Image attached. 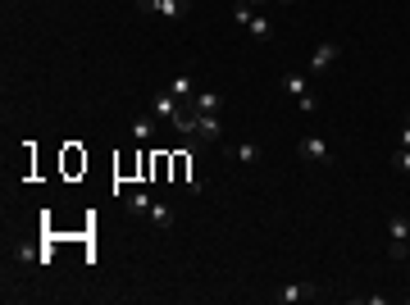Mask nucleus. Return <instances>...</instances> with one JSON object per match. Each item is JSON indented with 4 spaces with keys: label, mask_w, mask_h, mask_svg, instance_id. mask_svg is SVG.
<instances>
[{
    "label": "nucleus",
    "mask_w": 410,
    "mask_h": 305,
    "mask_svg": "<svg viewBox=\"0 0 410 305\" xmlns=\"http://www.w3.org/2000/svg\"><path fill=\"white\" fill-rule=\"evenodd\" d=\"M151 137H155V114H146V119H132V142L146 146Z\"/></svg>",
    "instance_id": "nucleus-11"
},
{
    "label": "nucleus",
    "mask_w": 410,
    "mask_h": 305,
    "mask_svg": "<svg viewBox=\"0 0 410 305\" xmlns=\"http://www.w3.org/2000/svg\"><path fill=\"white\" fill-rule=\"evenodd\" d=\"M247 28H251V37H256V41H274V23L265 19V14H251Z\"/></svg>",
    "instance_id": "nucleus-10"
},
{
    "label": "nucleus",
    "mask_w": 410,
    "mask_h": 305,
    "mask_svg": "<svg viewBox=\"0 0 410 305\" xmlns=\"http://www.w3.org/2000/svg\"><path fill=\"white\" fill-rule=\"evenodd\" d=\"M192 109H201V114H219V109H224V96H219V91H196Z\"/></svg>",
    "instance_id": "nucleus-7"
},
{
    "label": "nucleus",
    "mask_w": 410,
    "mask_h": 305,
    "mask_svg": "<svg viewBox=\"0 0 410 305\" xmlns=\"http://www.w3.org/2000/svg\"><path fill=\"white\" fill-rule=\"evenodd\" d=\"M296 155H301L305 164H333V151H328L324 137H301V142H296Z\"/></svg>",
    "instance_id": "nucleus-3"
},
{
    "label": "nucleus",
    "mask_w": 410,
    "mask_h": 305,
    "mask_svg": "<svg viewBox=\"0 0 410 305\" xmlns=\"http://www.w3.org/2000/svg\"><path fill=\"white\" fill-rule=\"evenodd\" d=\"M151 205L155 201L146 196V192H128V196H123V210H128V214H151Z\"/></svg>",
    "instance_id": "nucleus-12"
},
{
    "label": "nucleus",
    "mask_w": 410,
    "mask_h": 305,
    "mask_svg": "<svg viewBox=\"0 0 410 305\" xmlns=\"http://www.w3.org/2000/svg\"><path fill=\"white\" fill-rule=\"evenodd\" d=\"M224 151L233 155L238 164H256V160H260V146H256V142H238V146H224Z\"/></svg>",
    "instance_id": "nucleus-9"
},
{
    "label": "nucleus",
    "mask_w": 410,
    "mask_h": 305,
    "mask_svg": "<svg viewBox=\"0 0 410 305\" xmlns=\"http://www.w3.org/2000/svg\"><path fill=\"white\" fill-rule=\"evenodd\" d=\"M314 296H319V287H314V283H287V287L274 292V301H278V305H301V301H314Z\"/></svg>",
    "instance_id": "nucleus-4"
},
{
    "label": "nucleus",
    "mask_w": 410,
    "mask_h": 305,
    "mask_svg": "<svg viewBox=\"0 0 410 305\" xmlns=\"http://www.w3.org/2000/svg\"><path fill=\"white\" fill-rule=\"evenodd\" d=\"M251 5H265V0H251ZM278 5H296V0H278Z\"/></svg>",
    "instance_id": "nucleus-19"
},
{
    "label": "nucleus",
    "mask_w": 410,
    "mask_h": 305,
    "mask_svg": "<svg viewBox=\"0 0 410 305\" xmlns=\"http://www.w3.org/2000/svg\"><path fill=\"white\" fill-rule=\"evenodd\" d=\"M283 87H287L292 96H305V91H310V87H305V77H301V73H287V77H283Z\"/></svg>",
    "instance_id": "nucleus-15"
},
{
    "label": "nucleus",
    "mask_w": 410,
    "mask_h": 305,
    "mask_svg": "<svg viewBox=\"0 0 410 305\" xmlns=\"http://www.w3.org/2000/svg\"><path fill=\"white\" fill-rule=\"evenodd\" d=\"M388 255L392 260H406L410 255V219H401V214L388 219Z\"/></svg>",
    "instance_id": "nucleus-1"
},
{
    "label": "nucleus",
    "mask_w": 410,
    "mask_h": 305,
    "mask_svg": "<svg viewBox=\"0 0 410 305\" xmlns=\"http://www.w3.org/2000/svg\"><path fill=\"white\" fill-rule=\"evenodd\" d=\"M397 146H410V114H406V123H401V132H397Z\"/></svg>",
    "instance_id": "nucleus-18"
},
{
    "label": "nucleus",
    "mask_w": 410,
    "mask_h": 305,
    "mask_svg": "<svg viewBox=\"0 0 410 305\" xmlns=\"http://www.w3.org/2000/svg\"><path fill=\"white\" fill-rule=\"evenodd\" d=\"M137 10H141V14H155V19L178 23L187 10H192V0H137Z\"/></svg>",
    "instance_id": "nucleus-2"
},
{
    "label": "nucleus",
    "mask_w": 410,
    "mask_h": 305,
    "mask_svg": "<svg viewBox=\"0 0 410 305\" xmlns=\"http://www.w3.org/2000/svg\"><path fill=\"white\" fill-rule=\"evenodd\" d=\"M146 219H151L155 228H169V223H173V210H169V205H160V201H155V205H151V214H146Z\"/></svg>",
    "instance_id": "nucleus-13"
},
{
    "label": "nucleus",
    "mask_w": 410,
    "mask_h": 305,
    "mask_svg": "<svg viewBox=\"0 0 410 305\" xmlns=\"http://www.w3.org/2000/svg\"><path fill=\"white\" fill-rule=\"evenodd\" d=\"M169 91H173L178 100H192V96H196V91H192V77H173V82H169Z\"/></svg>",
    "instance_id": "nucleus-14"
},
{
    "label": "nucleus",
    "mask_w": 410,
    "mask_h": 305,
    "mask_svg": "<svg viewBox=\"0 0 410 305\" xmlns=\"http://www.w3.org/2000/svg\"><path fill=\"white\" fill-rule=\"evenodd\" d=\"M173 114H178V96H173V91H155V119L173 123Z\"/></svg>",
    "instance_id": "nucleus-8"
},
{
    "label": "nucleus",
    "mask_w": 410,
    "mask_h": 305,
    "mask_svg": "<svg viewBox=\"0 0 410 305\" xmlns=\"http://www.w3.org/2000/svg\"><path fill=\"white\" fill-rule=\"evenodd\" d=\"M337 55H342V46H337V41H319V46H314V55H310V73H324Z\"/></svg>",
    "instance_id": "nucleus-5"
},
{
    "label": "nucleus",
    "mask_w": 410,
    "mask_h": 305,
    "mask_svg": "<svg viewBox=\"0 0 410 305\" xmlns=\"http://www.w3.org/2000/svg\"><path fill=\"white\" fill-rule=\"evenodd\" d=\"M192 114H196V137L201 142H224V128H219L215 114H201V109H192Z\"/></svg>",
    "instance_id": "nucleus-6"
},
{
    "label": "nucleus",
    "mask_w": 410,
    "mask_h": 305,
    "mask_svg": "<svg viewBox=\"0 0 410 305\" xmlns=\"http://www.w3.org/2000/svg\"><path fill=\"white\" fill-rule=\"evenodd\" d=\"M296 100H301V114H319V100H314L310 91H305V96H296Z\"/></svg>",
    "instance_id": "nucleus-17"
},
{
    "label": "nucleus",
    "mask_w": 410,
    "mask_h": 305,
    "mask_svg": "<svg viewBox=\"0 0 410 305\" xmlns=\"http://www.w3.org/2000/svg\"><path fill=\"white\" fill-rule=\"evenodd\" d=\"M392 164H397L401 174H410V146H401V151H397V155H392Z\"/></svg>",
    "instance_id": "nucleus-16"
}]
</instances>
